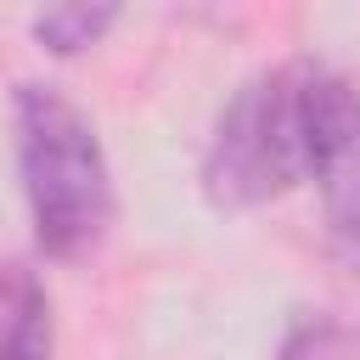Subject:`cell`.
I'll list each match as a JSON object with an SVG mask.
<instances>
[{
	"label": "cell",
	"mask_w": 360,
	"mask_h": 360,
	"mask_svg": "<svg viewBox=\"0 0 360 360\" xmlns=\"http://www.w3.org/2000/svg\"><path fill=\"white\" fill-rule=\"evenodd\" d=\"M332 68L298 56L259 68L214 118L202 152V191L214 208H259L309 180L321 101Z\"/></svg>",
	"instance_id": "1"
},
{
	"label": "cell",
	"mask_w": 360,
	"mask_h": 360,
	"mask_svg": "<svg viewBox=\"0 0 360 360\" xmlns=\"http://www.w3.org/2000/svg\"><path fill=\"white\" fill-rule=\"evenodd\" d=\"M17 174L34 219V242L56 264H79L112 225V169L96 124L51 84H17Z\"/></svg>",
	"instance_id": "2"
},
{
	"label": "cell",
	"mask_w": 360,
	"mask_h": 360,
	"mask_svg": "<svg viewBox=\"0 0 360 360\" xmlns=\"http://www.w3.org/2000/svg\"><path fill=\"white\" fill-rule=\"evenodd\" d=\"M309 180L326 208V236L349 281L360 287V90L332 73L326 101H321V135H315V163Z\"/></svg>",
	"instance_id": "3"
},
{
	"label": "cell",
	"mask_w": 360,
	"mask_h": 360,
	"mask_svg": "<svg viewBox=\"0 0 360 360\" xmlns=\"http://www.w3.org/2000/svg\"><path fill=\"white\" fill-rule=\"evenodd\" d=\"M56 315L51 292L28 264H0V360H51Z\"/></svg>",
	"instance_id": "4"
},
{
	"label": "cell",
	"mask_w": 360,
	"mask_h": 360,
	"mask_svg": "<svg viewBox=\"0 0 360 360\" xmlns=\"http://www.w3.org/2000/svg\"><path fill=\"white\" fill-rule=\"evenodd\" d=\"M276 360H360V326L332 309H298L281 332Z\"/></svg>",
	"instance_id": "5"
},
{
	"label": "cell",
	"mask_w": 360,
	"mask_h": 360,
	"mask_svg": "<svg viewBox=\"0 0 360 360\" xmlns=\"http://www.w3.org/2000/svg\"><path fill=\"white\" fill-rule=\"evenodd\" d=\"M112 22H118V6H51V11H39L28 28H34V39H39L45 51L73 56V51L96 45Z\"/></svg>",
	"instance_id": "6"
}]
</instances>
